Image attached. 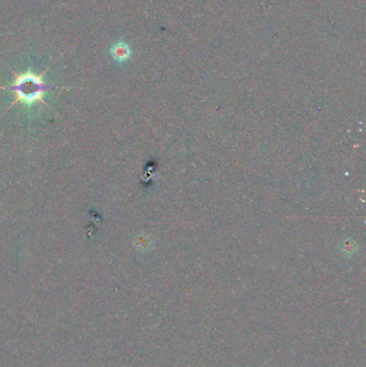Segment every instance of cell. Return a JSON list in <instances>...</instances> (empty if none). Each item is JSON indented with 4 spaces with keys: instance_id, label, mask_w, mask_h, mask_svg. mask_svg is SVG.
Instances as JSON below:
<instances>
[{
    "instance_id": "6da1fadb",
    "label": "cell",
    "mask_w": 366,
    "mask_h": 367,
    "mask_svg": "<svg viewBox=\"0 0 366 367\" xmlns=\"http://www.w3.org/2000/svg\"><path fill=\"white\" fill-rule=\"evenodd\" d=\"M51 67H48L46 70H44L41 75H36L31 71V69H27V71L23 73H18L15 71H12L14 75V82L12 85L9 86H0V89H4V91H11L15 94V100L9 105L4 114L9 111L13 105L22 103L24 107L27 110L28 117L30 118L31 114V107L37 102H41L44 104L47 109H51L50 105H48L44 100V94L54 91V89H70L69 87H60V86H53V85H47L43 80L46 72L50 70Z\"/></svg>"
},
{
    "instance_id": "7a4b0ae2",
    "label": "cell",
    "mask_w": 366,
    "mask_h": 367,
    "mask_svg": "<svg viewBox=\"0 0 366 367\" xmlns=\"http://www.w3.org/2000/svg\"><path fill=\"white\" fill-rule=\"evenodd\" d=\"M110 54L113 57L114 60L117 62H125L130 57H131V48L123 41H118V42L114 43L110 50Z\"/></svg>"
},
{
    "instance_id": "3957f363",
    "label": "cell",
    "mask_w": 366,
    "mask_h": 367,
    "mask_svg": "<svg viewBox=\"0 0 366 367\" xmlns=\"http://www.w3.org/2000/svg\"><path fill=\"white\" fill-rule=\"evenodd\" d=\"M339 249L341 255L350 258L355 256L356 252L359 251V245H357V243L353 239L346 238L340 242Z\"/></svg>"
},
{
    "instance_id": "277c9868",
    "label": "cell",
    "mask_w": 366,
    "mask_h": 367,
    "mask_svg": "<svg viewBox=\"0 0 366 367\" xmlns=\"http://www.w3.org/2000/svg\"><path fill=\"white\" fill-rule=\"evenodd\" d=\"M152 246H153V241L151 239V236L149 235L145 234L137 235L134 240V247L140 252L150 251L152 249Z\"/></svg>"
}]
</instances>
